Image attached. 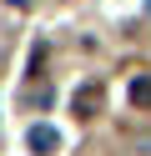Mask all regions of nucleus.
Listing matches in <instances>:
<instances>
[{"mask_svg":"<svg viewBox=\"0 0 151 156\" xmlns=\"http://www.w3.org/2000/svg\"><path fill=\"white\" fill-rule=\"evenodd\" d=\"M126 96H131V106H151V76H136L126 86Z\"/></svg>","mask_w":151,"mask_h":156,"instance_id":"3","label":"nucleus"},{"mask_svg":"<svg viewBox=\"0 0 151 156\" xmlns=\"http://www.w3.org/2000/svg\"><path fill=\"white\" fill-rule=\"evenodd\" d=\"M146 10H151V0H146Z\"/></svg>","mask_w":151,"mask_h":156,"instance_id":"4","label":"nucleus"},{"mask_svg":"<svg viewBox=\"0 0 151 156\" xmlns=\"http://www.w3.org/2000/svg\"><path fill=\"white\" fill-rule=\"evenodd\" d=\"M101 101H106V91H101L96 81H86V86H76V96H70V111H76L81 121H91V116L101 111Z\"/></svg>","mask_w":151,"mask_h":156,"instance_id":"2","label":"nucleus"},{"mask_svg":"<svg viewBox=\"0 0 151 156\" xmlns=\"http://www.w3.org/2000/svg\"><path fill=\"white\" fill-rule=\"evenodd\" d=\"M25 146H30L35 156H56V151H60V131H56L50 121H35V126L25 131Z\"/></svg>","mask_w":151,"mask_h":156,"instance_id":"1","label":"nucleus"}]
</instances>
